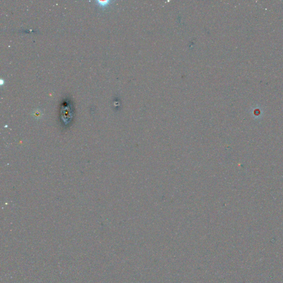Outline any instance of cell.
<instances>
[{"mask_svg":"<svg viewBox=\"0 0 283 283\" xmlns=\"http://www.w3.org/2000/svg\"><path fill=\"white\" fill-rule=\"evenodd\" d=\"M98 3H100V5L104 6L105 5H107L109 1H98Z\"/></svg>","mask_w":283,"mask_h":283,"instance_id":"1","label":"cell"}]
</instances>
